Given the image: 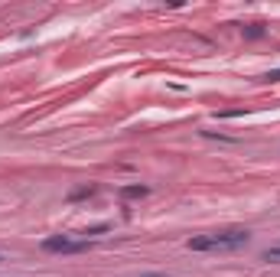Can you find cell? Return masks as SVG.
<instances>
[{"instance_id": "obj_1", "label": "cell", "mask_w": 280, "mask_h": 277, "mask_svg": "<svg viewBox=\"0 0 280 277\" xmlns=\"http://www.w3.org/2000/svg\"><path fill=\"white\" fill-rule=\"evenodd\" d=\"M248 241H251L248 229H228V231H215V235L189 238V251H234V248H244Z\"/></svg>"}, {"instance_id": "obj_2", "label": "cell", "mask_w": 280, "mask_h": 277, "mask_svg": "<svg viewBox=\"0 0 280 277\" xmlns=\"http://www.w3.org/2000/svg\"><path fill=\"white\" fill-rule=\"evenodd\" d=\"M92 248V241H78V238L69 235H52L43 241V251H52V254H82Z\"/></svg>"}, {"instance_id": "obj_3", "label": "cell", "mask_w": 280, "mask_h": 277, "mask_svg": "<svg viewBox=\"0 0 280 277\" xmlns=\"http://www.w3.org/2000/svg\"><path fill=\"white\" fill-rule=\"evenodd\" d=\"M147 186H127V189H121V196H127V199H137V196H147Z\"/></svg>"}, {"instance_id": "obj_4", "label": "cell", "mask_w": 280, "mask_h": 277, "mask_svg": "<svg viewBox=\"0 0 280 277\" xmlns=\"http://www.w3.org/2000/svg\"><path fill=\"white\" fill-rule=\"evenodd\" d=\"M85 196H94V186H82V189L69 192V199H85Z\"/></svg>"}, {"instance_id": "obj_5", "label": "cell", "mask_w": 280, "mask_h": 277, "mask_svg": "<svg viewBox=\"0 0 280 277\" xmlns=\"http://www.w3.org/2000/svg\"><path fill=\"white\" fill-rule=\"evenodd\" d=\"M264 82H280V69H274V72H267V75H264Z\"/></svg>"}, {"instance_id": "obj_6", "label": "cell", "mask_w": 280, "mask_h": 277, "mask_svg": "<svg viewBox=\"0 0 280 277\" xmlns=\"http://www.w3.org/2000/svg\"><path fill=\"white\" fill-rule=\"evenodd\" d=\"M137 277H166V274H160V271H150V274H137Z\"/></svg>"}]
</instances>
